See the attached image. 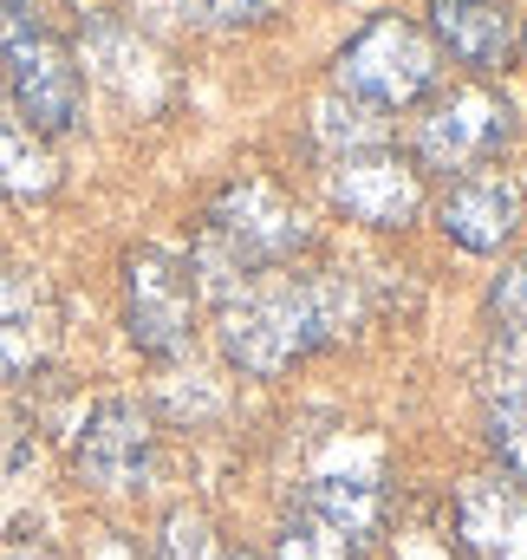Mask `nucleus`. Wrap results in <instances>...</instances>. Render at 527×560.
I'll list each match as a JSON object with an SVG mask.
<instances>
[{
  "label": "nucleus",
  "mask_w": 527,
  "mask_h": 560,
  "mask_svg": "<svg viewBox=\"0 0 527 560\" xmlns=\"http://www.w3.org/2000/svg\"><path fill=\"white\" fill-rule=\"evenodd\" d=\"M359 326V287L346 275H280L222 300V359L248 378H280L286 365L332 352Z\"/></svg>",
  "instance_id": "nucleus-1"
},
{
  "label": "nucleus",
  "mask_w": 527,
  "mask_h": 560,
  "mask_svg": "<svg viewBox=\"0 0 527 560\" xmlns=\"http://www.w3.org/2000/svg\"><path fill=\"white\" fill-rule=\"evenodd\" d=\"M306 242H313V229L293 196H280L267 176H235L215 189V202L196 222V248H189L196 293H215V306H222L261 275L286 268L293 255H306Z\"/></svg>",
  "instance_id": "nucleus-2"
},
{
  "label": "nucleus",
  "mask_w": 527,
  "mask_h": 560,
  "mask_svg": "<svg viewBox=\"0 0 527 560\" xmlns=\"http://www.w3.org/2000/svg\"><path fill=\"white\" fill-rule=\"evenodd\" d=\"M0 79H7L13 118L33 138L79 131V112H85L79 52L66 46V33L46 20L39 0H0Z\"/></svg>",
  "instance_id": "nucleus-3"
},
{
  "label": "nucleus",
  "mask_w": 527,
  "mask_h": 560,
  "mask_svg": "<svg viewBox=\"0 0 527 560\" xmlns=\"http://www.w3.org/2000/svg\"><path fill=\"white\" fill-rule=\"evenodd\" d=\"M391 515L378 469H319L286 502L273 528V560H365Z\"/></svg>",
  "instance_id": "nucleus-4"
},
{
  "label": "nucleus",
  "mask_w": 527,
  "mask_h": 560,
  "mask_svg": "<svg viewBox=\"0 0 527 560\" xmlns=\"http://www.w3.org/2000/svg\"><path fill=\"white\" fill-rule=\"evenodd\" d=\"M332 79H339V98H352V105H365V112H403V105H417V98L436 92L443 52H436V39H430L417 20L378 13V20H365V26L346 39Z\"/></svg>",
  "instance_id": "nucleus-5"
},
{
  "label": "nucleus",
  "mask_w": 527,
  "mask_h": 560,
  "mask_svg": "<svg viewBox=\"0 0 527 560\" xmlns=\"http://www.w3.org/2000/svg\"><path fill=\"white\" fill-rule=\"evenodd\" d=\"M196 275L176 248L143 242L125 255V332L143 359H183L196 346Z\"/></svg>",
  "instance_id": "nucleus-6"
},
{
  "label": "nucleus",
  "mask_w": 527,
  "mask_h": 560,
  "mask_svg": "<svg viewBox=\"0 0 527 560\" xmlns=\"http://www.w3.org/2000/svg\"><path fill=\"white\" fill-rule=\"evenodd\" d=\"M515 105L508 92H489V85H456L443 92L430 112H423V131H417V156L430 170H482L495 163L508 143H515Z\"/></svg>",
  "instance_id": "nucleus-7"
},
{
  "label": "nucleus",
  "mask_w": 527,
  "mask_h": 560,
  "mask_svg": "<svg viewBox=\"0 0 527 560\" xmlns=\"http://www.w3.org/2000/svg\"><path fill=\"white\" fill-rule=\"evenodd\" d=\"M72 469L105 489V495H137L156 469V430L131 398H98L79 436H72Z\"/></svg>",
  "instance_id": "nucleus-8"
},
{
  "label": "nucleus",
  "mask_w": 527,
  "mask_h": 560,
  "mask_svg": "<svg viewBox=\"0 0 527 560\" xmlns=\"http://www.w3.org/2000/svg\"><path fill=\"white\" fill-rule=\"evenodd\" d=\"M326 196L365 229H410L423 215V176L397 156L391 143L339 150L332 170H326Z\"/></svg>",
  "instance_id": "nucleus-9"
},
{
  "label": "nucleus",
  "mask_w": 527,
  "mask_h": 560,
  "mask_svg": "<svg viewBox=\"0 0 527 560\" xmlns=\"http://www.w3.org/2000/svg\"><path fill=\"white\" fill-rule=\"evenodd\" d=\"M527 222V196L508 170H469L436 202V229L469 255H502Z\"/></svg>",
  "instance_id": "nucleus-10"
},
{
  "label": "nucleus",
  "mask_w": 527,
  "mask_h": 560,
  "mask_svg": "<svg viewBox=\"0 0 527 560\" xmlns=\"http://www.w3.org/2000/svg\"><path fill=\"white\" fill-rule=\"evenodd\" d=\"M456 541L469 560H527V482L469 476L456 489Z\"/></svg>",
  "instance_id": "nucleus-11"
},
{
  "label": "nucleus",
  "mask_w": 527,
  "mask_h": 560,
  "mask_svg": "<svg viewBox=\"0 0 527 560\" xmlns=\"http://www.w3.org/2000/svg\"><path fill=\"white\" fill-rule=\"evenodd\" d=\"M59 346V306L33 268L0 261V378H33Z\"/></svg>",
  "instance_id": "nucleus-12"
},
{
  "label": "nucleus",
  "mask_w": 527,
  "mask_h": 560,
  "mask_svg": "<svg viewBox=\"0 0 527 560\" xmlns=\"http://www.w3.org/2000/svg\"><path fill=\"white\" fill-rule=\"evenodd\" d=\"M85 66L118 92V105H131V112H156V105H169V92H176V79H169V66H163V52L125 26V20H92V33H85Z\"/></svg>",
  "instance_id": "nucleus-13"
},
{
  "label": "nucleus",
  "mask_w": 527,
  "mask_h": 560,
  "mask_svg": "<svg viewBox=\"0 0 527 560\" xmlns=\"http://www.w3.org/2000/svg\"><path fill=\"white\" fill-rule=\"evenodd\" d=\"M430 26L436 46H449V59H462L469 72H502L515 52L508 0H430Z\"/></svg>",
  "instance_id": "nucleus-14"
},
{
  "label": "nucleus",
  "mask_w": 527,
  "mask_h": 560,
  "mask_svg": "<svg viewBox=\"0 0 527 560\" xmlns=\"http://www.w3.org/2000/svg\"><path fill=\"white\" fill-rule=\"evenodd\" d=\"M489 443L508 463V476L527 482V332H495L489 365Z\"/></svg>",
  "instance_id": "nucleus-15"
},
{
  "label": "nucleus",
  "mask_w": 527,
  "mask_h": 560,
  "mask_svg": "<svg viewBox=\"0 0 527 560\" xmlns=\"http://www.w3.org/2000/svg\"><path fill=\"white\" fill-rule=\"evenodd\" d=\"M52 183H59V163H52L46 138H33V131L13 118V105H0V196L33 202V196H46Z\"/></svg>",
  "instance_id": "nucleus-16"
},
{
  "label": "nucleus",
  "mask_w": 527,
  "mask_h": 560,
  "mask_svg": "<svg viewBox=\"0 0 527 560\" xmlns=\"http://www.w3.org/2000/svg\"><path fill=\"white\" fill-rule=\"evenodd\" d=\"M156 560H222V548H215V528H209L202 515L176 509V515L163 522V555H156Z\"/></svg>",
  "instance_id": "nucleus-17"
},
{
  "label": "nucleus",
  "mask_w": 527,
  "mask_h": 560,
  "mask_svg": "<svg viewBox=\"0 0 527 560\" xmlns=\"http://www.w3.org/2000/svg\"><path fill=\"white\" fill-rule=\"evenodd\" d=\"M495 332H527V268L495 280Z\"/></svg>",
  "instance_id": "nucleus-18"
},
{
  "label": "nucleus",
  "mask_w": 527,
  "mask_h": 560,
  "mask_svg": "<svg viewBox=\"0 0 527 560\" xmlns=\"http://www.w3.org/2000/svg\"><path fill=\"white\" fill-rule=\"evenodd\" d=\"M280 7H286V0H202V13H209L215 26H267Z\"/></svg>",
  "instance_id": "nucleus-19"
},
{
  "label": "nucleus",
  "mask_w": 527,
  "mask_h": 560,
  "mask_svg": "<svg viewBox=\"0 0 527 560\" xmlns=\"http://www.w3.org/2000/svg\"><path fill=\"white\" fill-rule=\"evenodd\" d=\"M397 560H456V555H449V541H443V535L410 528V535H397Z\"/></svg>",
  "instance_id": "nucleus-20"
},
{
  "label": "nucleus",
  "mask_w": 527,
  "mask_h": 560,
  "mask_svg": "<svg viewBox=\"0 0 527 560\" xmlns=\"http://www.w3.org/2000/svg\"><path fill=\"white\" fill-rule=\"evenodd\" d=\"M131 7H137V13H156V20H176L189 0H131Z\"/></svg>",
  "instance_id": "nucleus-21"
},
{
  "label": "nucleus",
  "mask_w": 527,
  "mask_h": 560,
  "mask_svg": "<svg viewBox=\"0 0 527 560\" xmlns=\"http://www.w3.org/2000/svg\"><path fill=\"white\" fill-rule=\"evenodd\" d=\"M0 560H52L46 548H0Z\"/></svg>",
  "instance_id": "nucleus-22"
},
{
  "label": "nucleus",
  "mask_w": 527,
  "mask_h": 560,
  "mask_svg": "<svg viewBox=\"0 0 527 560\" xmlns=\"http://www.w3.org/2000/svg\"><path fill=\"white\" fill-rule=\"evenodd\" d=\"M522 46H527V26H522Z\"/></svg>",
  "instance_id": "nucleus-23"
},
{
  "label": "nucleus",
  "mask_w": 527,
  "mask_h": 560,
  "mask_svg": "<svg viewBox=\"0 0 527 560\" xmlns=\"http://www.w3.org/2000/svg\"><path fill=\"white\" fill-rule=\"evenodd\" d=\"M235 560H248V555H235Z\"/></svg>",
  "instance_id": "nucleus-24"
}]
</instances>
